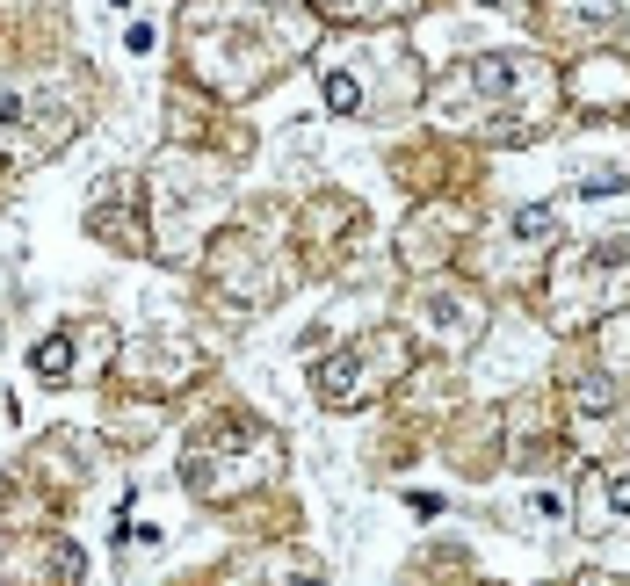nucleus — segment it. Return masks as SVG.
<instances>
[{
  "mask_svg": "<svg viewBox=\"0 0 630 586\" xmlns=\"http://www.w3.org/2000/svg\"><path fill=\"white\" fill-rule=\"evenodd\" d=\"M305 586H319V579H305Z\"/></svg>",
  "mask_w": 630,
  "mask_h": 586,
  "instance_id": "obj_6",
  "label": "nucleus"
},
{
  "mask_svg": "<svg viewBox=\"0 0 630 586\" xmlns=\"http://www.w3.org/2000/svg\"><path fill=\"white\" fill-rule=\"evenodd\" d=\"M37 377H73V355H66V341H58V333H51V341H37Z\"/></svg>",
  "mask_w": 630,
  "mask_h": 586,
  "instance_id": "obj_2",
  "label": "nucleus"
},
{
  "mask_svg": "<svg viewBox=\"0 0 630 586\" xmlns=\"http://www.w3.org/2000/svg\"><path fill=\"white\" fill-rule=\"evenodd\" d=\"M478 8H500V0H478Z\"/></svg>",
  "mask_w": 630,
  "mask_h": 586,
  "instance_id": "obj_5",
  "label": "nucleus"
},
{
  "mask_svg": "<svg viewBox=\"0 0 630 586\" xmlns=\"http://www.w3.org/2000/svg\"><path fill=\"white\" fill-rule=\"evenodd\" d=\"M609 500H616V514H630V478H609Z\"/></svg>",
  "mask_w": 630,
  "mask_h": 586,
  "instance_id": "obj_4",
  "label": "nucleus"
},
{
  "mask_svg": "<svg viewBox=\"0 0 630 586\" xmlns=\"http://www.w3.org/2000/svg\"><path fill=\"white\" fill-rule=\"evenodd\" d=\"M580 15H587V22H609V15H616V0H580Z\"/></svg>",
  "mask_w": 630,
  "mask_h": 586,
  "instance_id": "obj_3",
  "label": "nucleus"
},
{
  "mask_svg": "<svg viewBox=\"0 0 630 586\" xmlns=\"http://www.w3.org/2000/svg\"><path fill=\"white\" fill-rule=\"evenodd\" d=\"M326 102H334V116H363V80H355V73H326Z\"/></svg>",
  "mask_w": 630,
  "mask_h": 586,
  "instance_id": "obj_1",
  "label": "nucleus"
}]
</instances>
